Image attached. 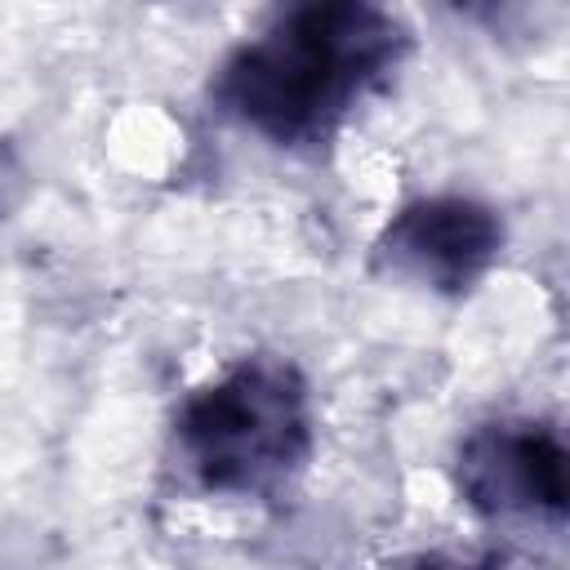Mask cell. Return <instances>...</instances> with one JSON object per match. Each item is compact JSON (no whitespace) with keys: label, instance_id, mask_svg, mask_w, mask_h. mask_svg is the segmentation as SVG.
Masks as SVG:
<instances>
[{"label":"cell","instance_id":"5b68a950","mask_svg":"<svg viewBox=\"0 0 570 570\" xmlns=\"http://www.w3.org/2000/svg\"><path fill=\"white\" fill-rule=\"evenodd\" d=\"M414 570H499L494 561H454V557H423Z\"/></svg>","mask_w":570,"mask_h":570},{"label":"cell","instance_id":"7a4b0ae2","mask_svg":"<svg viewBox=\"0 0 570 570\" xmlns=\"http://www.w3.org/2000/svg\"><path fill=\"white\" fill-rule=\"evenodd\" d=\"M174 450L209 494L258 499L281 490L312 454V401L289 361L245 356L174 414Z\"/></svg>","mask_w":570,"mask_h":570},{"label":"cell","instance_id":"6da1fadb","mask_svg":"<svg viewBox=\"0 0 570 570\" xmlns=\"http://www.w3.org/2000/svg\"><path fill=\"white\" fill-rule=\"evenodd\" d=\"M410 31L365 0H307L281 9L214 71L209 98L272 147H321L396 71Z\"/></svg>","mask_w":570,"mask_h":570},{"label":"cell","instance_id":"3957f363","mask_svg":"<svg viewBox=\"0 0 570 570\" xmlns=\"http://www.w3.org/2000/svg\"><path fill=\"white\" fill-rule=\"evenodd\" d=\"M570 459L557 428L534 419H494L472 428L454 454V485L481 517L561 521L570 499Z\"/></svg>","mask_w":570,"mask_h":570},{"label":"cell","instance_id":"277c9868","mask_svg":"<svg viewBox=\"0 0 570 570\" xmlns=\"http://www.w3.org/2000/svg\"><path fill=\"white\" fill-rule=\"evenodd\" d=\"M503 249V223L472 196H423L392 214L374 240V267L436 294L472 289Z\"/></svg>","mask_w":570,"mask_h":570}]
</instances>
